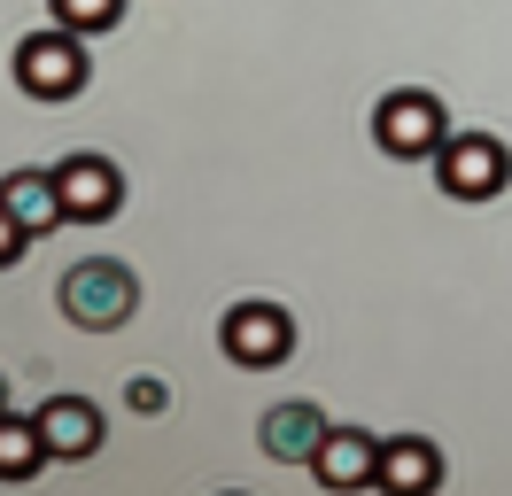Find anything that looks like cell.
Listing matches in <instances>:
<instances>
[{
    "label": "cell",
    "mask_w": 512,
    "mask_h": 496,
    "mask_svg": "<svg viewBox=\"0 0 512 496\" xmlns=\"http://www.w3.org/2000/svg\"><path fill=\"white\" fill-rule=\"evenodd\" d=\"M311 473H319L326 489H373V481H381V434L326 427V442L311 450Z\"/></svg>",
    "instance_id": "9c48e42d"
},
{
    "label": "cell",
    "mask_w": 512,
    "mask_h": 496,
    "mask_svg": "<svg viewBox=\"0 0 512 496\" xmlns=\"http://www.w3.org/2000/svg\"><path fill=\"white\" fill-rule=\"evenodd\" d=\"M55 303L78 334H117L132 310H140V279L117 264V256H86V264H70L63 287H55Z\"/></svg>",
    "instance_id": "6da1fadb"
},
{
    "label": "cell",
    "mask_w": 512,
    "mask_h": 496,
    "mask_svg": "<svg viewBox=\"0 0 512 496\" xmlns=\"http://www.w3.org/2000/svg\"><path fill=\"white\" fill-rule=\"evenodd\" d=\"M218 349L233 357V365H249V372L288 365V357H295V318H288L280 303L249 295V303H233V310L218 318Z\"/></svg>",
    "instance_id": "5b68a950"
},
{
    "label": "cell",
    "mask_w": 512,
    "mask_h": 496,
    "mask_svg": "<svg viewBox=\"0 0 512 496\" xmlns=\"http://www.w3.org/2000/svg\"><path fill=\"white\" fill-rule=\"evenodd\" d=\"M0 411H8V372H0Z\"/></svg>",
    "instance_id": "2e32d148"
},
{
    "label": "cell",
    "mask_w": 512,
    "mask_h": 496,
    "mask_svg": "<svg viewBox=\"0 0 512 496\" xmlns=\"http://www.w3.org/2000/svg\"><path fill=\"white\" fill-rule=\"evenodd\" d=\"M435 186H443L450 202H497L512 186V148L497 132H450L443 148H435Z\"/></svg>",
    "instance_id": "277c9868"
},
{
    "label": "cell",
    "mask_w": 512,
    "mask_h": 496,
    "mask_svg": "<svg viewBox=\"0 0 512 496\" xmlns=\"http://www.w3.org/2000/svg\"><path fill=\"white\" fill-rule=\"evenodd\" d=\"M39 419V434H47V450L63 465H78V458H94L101 442H109V419H101V403L94 396H47L32 411Z\"/></svg>",
    "instance_id": "52a82bcc"
},
{
    "label": "cell",
    "mask_w": 512,
    "mask_h": 496,
    "mask_svg": "<svg viewBox=\"0 0 512 496\" xmlns=\"http://www.w3.org/2000/svg\"><path fill=\"white\" fill-rule=\"evenodd\" d=\"M326 427H334V419H326L319 403L295 396V403H272V411L256 419V442H264L272 465H311V450L326 442Z\"/></svg>",
    "instance_id": "ba28073f"
},
{
    "label": "cell",
    "mask_w": 512,
    "mask_h": 496,
    "mask_svg": "<svg viewBox=\"0 0 512 496\" xmlns=\"http://www.w3.org/2000/svg\"><path fill=\"white\" fill-rule=\"evenodd\" d=\"M0 210L16 217L32 241H47L55 225H70V217H63V186H55V171H8V179H0Z\"/></svg>",
    "instance_id": "30bf717a"
},
{
    "label": "cell",
    "mask_w": 512,
    "mask_h": 496,
    "mask_svg": "<svg viewBox=\"0 0 512 496\" xmlns=\"http://www.w3.org/2000/svg\"><path fill=\"white\" fill-rule=\"evenodd\" d=\"M86 78H94V55H86L78 31L47 24V31H24V39H16V86L32 93V101H78Z\"/></svg>",
    "instance_id": "7a4b0ae2"
},
{
    "label": "cell",
    "mask_w": 512,
    "mask_h": 496,
    "mask_svg": "<svg viewBox=\"0 0 512 496\" xmlns=\"http://www.w3.org/2000/svg\"><path fill=\"white\" fill-rule=\"evenodd\" d=\"M24 248H32V233H24V225H16V217L0 210V272H8V264H16V256H24Z\"/></svg>",
    "instance_id": "9a60e30c"
},
{
    "label": "cell",
    "mask_w": 512,
    "mask_h": 496,
    "mask_svg": "<svg viewBox=\"0 0 512 496\" xmlns=\"http://www.w3.org/2000/svg\"><path fill=\"white\" fill-rule=\"evenodd\" d=\"M125 403L140 411V419H163V411H171V388H163L156 372H132V380H125Z\"/></svg>",
    "instance_id": "5bb4252c"
},
{
    "label": "cell",
    "mask_w": 512,
    "mask_h": 496,
    "mask_svg": "<svg viewBox=\"0 0 512 496\" xmlns=\"http://www.w3.org/2000/svg\"><path fill=\"white\" fill-rule=\"evenodd\" d=\"M443 481V450L427 434H381V489L396 496H427Z\"/></svg>",
    "instance_id": "8fae6325"
},
{
    "label": "cell",
    "mask_w": 512,
    "mask_h": 496,
    "mask_svg": "<svg viewBox=\"0 0 512 496\" xmlns=\"http://www.w3.org/2000/svg\"><path fill=\"white\" fill-rule=\"evenodd\" d=\"M450 132V109L435 101L427 86H396L381 93V109H373V140H381V155H396V163H435V148H443Z\"/></svg>",
    "instance_id": "3957f363"
},
{
    "label": "cell",
    "mask_w": 512,
    "mask_h": 496,
    "mask_svg": "<svg viewBox=\"0 0 512 496\" xmlns=\"http://www.w3.org/2000/svg\"><path fill=\"white\" fill-rule=\"evenodd\" d=\"M55 186H63V217L70 225H109V217L125 210V171L109 163V155L78 148L55 163Z\"/></svg>",
    "instance_id": "8992f818"
},
{
    "label": "cell",
    "mask_w": 512,
    "mask_h": 496,
    "mask_svg": "<svg viewBox=\"0 0 512 496\" xmlns=\"http://www.w3.org/2000/svg\"><path fill=\"white\" fill-rule=\"evenodd\" d=\"M47 16L78 39H94V31H117L125 24V0H47Z\"/></svg>",
    "instance_id": "4fadbf2b"
},
{
    "label": "cell",
    "mask_w": 512,
    "mask_h": 496,
    "mask_svg": "<svg viewBox=\"0 0 512 496\" xmlns=\"http://www.w3.org/2000/svg\"><path fill=\"white\" fill-rule=\"evenodd\" d=\"M47 458H55V450H47L39 419H24V411H0V481H32Z\"/></svg>",
    "instance_id": "7c38bea8"
}]
</instances>
